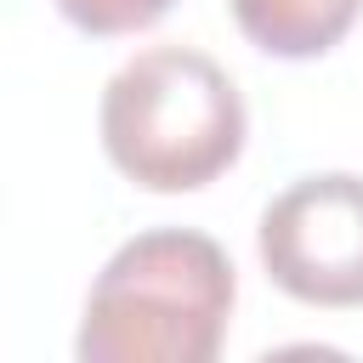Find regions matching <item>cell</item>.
I'll list each match as a JSON object with an SVG mask.
<instances>
[{
    "instance_id": "cell-1",
    "label": "cell",
    "mask_w": 363,
    "mask_h": 363,
    "mask_svg": "<svg viewBox=\"0 0 363 363\" xmlns=\"http://www.w3.org/2000/svg\"><path fill=\"white\" fill-rule=\"evenodd\" d=\"M233 295V261L210 233H136L96 272L74 352L85 363H216Z\"/></svg>"
},
{
    "instance_id": "cell-2",
    "label": "cell",
    "mask_w": 363,
    "mask_h": 363,
    "mask_svg": "<svg viewBox=\"0 0 363 363\" xmlns=\"http://www.w3.org/2000/svg\"><path fill=\"white\" fill-rule=\"evenodd\" d=\"M102 147L147 193L210 187L250 136L227 68L193 45H147L102 85Z\"/></svg>"
},
{
    "instance_id": "cell-3",
    "label": "cell",
    "mask_w": 363,
    "mask_h": 363,
    "mask_svg": "<svg viewBox=\"0 0 363 363\" xmlns=\"http://www.w3.org/2000/svg\"><path fill=\"white\" fill-rule=\"evenodd\" d=\"M255 244L284 295L306 306H363V176H301L261 210Z\"/></svg>"
},
{
    "instance_id": "cell-4",
    "label": "cell",
    "mask_w": 363,
    "mask_h": 363,
    "mask_svg": "<svg viewBox=\"0 0 363 363\" xmlns=\"http://www.w3.org/2000/svg\"><path fill=\"white\" fill-rule=\"evenodd\" d=\"M357 11H363V0H233L244 40L284 62L335 51L346 40V28L357 23Z\"/></svg>"
},
{
    "instance_id": "cell-5",
    "label": "cell",
    "mask_w": 363,
    "mask_h": 363,
    "mask_svg": "<svg viewBox=\"0 0 363 363\" xmlns=\"http://www.w3.org/2000/svg\"><path fill=\"white\" fill-rule=\"evenodd\" d=\"M170 6H176V0H57V11H62L79 34H96V40L153 28Z\"/></svg>"
}]
</instances>
